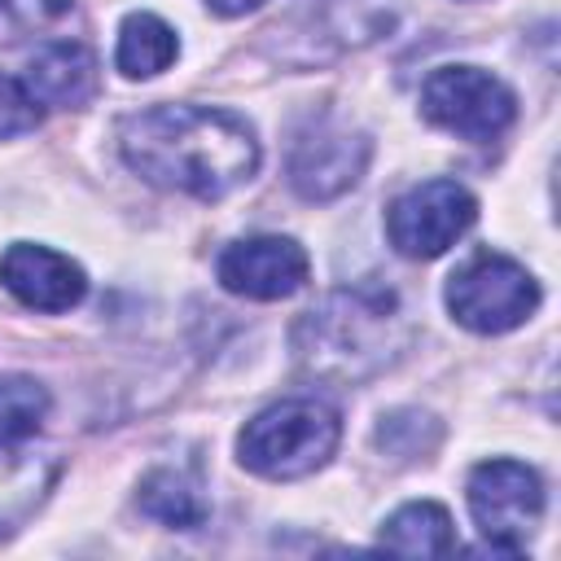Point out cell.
Wrapping results in <instances>:
<instances>
[{
    "mask_svg": "<svg viewBox=\"0 0 561 561\" xmlns=\"http://www.w3.org/2000/svg\"><path fill=\"white\" fill-rule=\"evenodd\" d=\"M123 162L197 202H219L259 171V140L245 118L215 105H149L118 123Z\"/></svg>",
    "mask_w": 561,
    "mask_h": 561,
    "instance_id": "1",
    "label": "cell"
},
{
    "mask_svg": "<svg viewBox=\"0 0 561 561\" xmlns=\"http://www.w3.org/2000/svg\"><path fill=\"white\" fill-rule=\"evenodd\" d=\"M394 294L390 289H333L320 307H311L298 324V355L311 373L324 377H368L390 359L394 329Z\"/></svg>",
    "mask_w": 561,
    "mask_h": 561,
    "instance_id": "2",
    "label": "cell"
},
{
    "mask_svg": "<svg viewBox=\"0 0 561 561\" xmlns=\"http://www.w3.org/2000/svg\"><path fill=\"white\" fill-rule=\"evenodd\" d=\"M342 438V421L320 399H280L263 408L237 438V456L259 478H302L316 473Z\"/></svg>",
    "mask_w": 561,
    "mask_h": 561,
    "instance_id": "3",
    "label": "cell"
},
{
    "mask_svg": "<svg viewBox=\"0 0 561 561\" xmlns=\"http://www.w3.org/2000/svg\"><path fill=\"white\" fill-rule=\"evenodd\" d=\"M447 307L456 324L473 333H508L522 320H530V311L539 307V285L517 259L478 250L465 267L451 272Z\"/></svg>",
    "mask_w": 561,
    "mask_h": 561,
    "instance_id": "4",
    "label": "cell"
},
{
    "mask_svg": "<svg viewBox=\"0 0 561 561\" xmlns=\"http://www.w3.org/2000/svg\"><path fill=\"white\" fill-rule=\"evenodd\" d=\"M421 114L465 140H495L517 118L513 88L478 66H438L421 88Z\"/></svg>",
    "mask_w": 561,
    "mask_h": 561,
    "instance_id": "5",
    "label": "cell"
},
{
    "mask_svg": "<svg viewBox=\"0 0 561 561\" xmlns=\"http://www.w3.org/2000/svg\"><path fill=\"white\" fill-rule=\"evenodd\" d=\"M469 513L500 552H522L543 517V482L522 460H482L469 473Z\"/></svg>",
    "mask_w": 561,
    "mask_h": 561,
    "instance_id": "6",
    "label": "cell"
},
{
    "mask_svg": "<svg viewBox=\"0 0 561 561\" xmlns=\"http://www.w3.org/2000/svg\"><path fill=\"white\" fill-rule=\"evenodd\" d=\"M368 153H373V145L359 127H351L333 114L307 118L289 145V184L307 202H329L364 175Z\"/></svg>",
    "mask_w": 561,
    "mask_h": 561,
    "instance_id": "7",
    "label": "cell"
},
{
    "mask_svg": "<svg viewBox=\"0 0 561 561\" xmlns=\"http://www.w3.org/2000/svg\"><path fill=\"white\" fill-rule=\"evenodd\" d=\"M473 219H478V202L465 184L425 180L390 206L386 232L403 259H438L447 245H456L469 232Z\"/></svg>",
    "mask_w": 561,
    "mask_h": 561,
    "instance_id": "8",
    "label": "cell"
},
{
    "mask_svg": "<svg viewBox=\"0 0 561 561\" xmlns=\"http://www.w3.org/2000/svg\"><path fill=\"white\" fill-rule=\"evenodd\" d=\"M215 272L228 294H241L254 302H276L307 285L311 263H307V250L289 237H245L219 254Z\"/></svg>",
    "mask_w": 561,
    "mask_h": 561,
    "instance_id": "9",
    "label": "cell"
},
{
    "mask_svg": "<svg viewBox=\"0 0 561 561\" xmlns=\"http://www.w3.org/2000/svg\"><path fill=\"white\" fill-rule=\"evenodd\" d=\"M0 285L31 311H70L83 294H88V276L75 259L48 250V245H31L18 241L0 254Z\"/></svg>",
    "mask_w": 561,
    "mask_h": 561,
    "instance_id": "10",
    "label": "cell"
},
{
    "mask_svg": "<svg viewBox=\"0 0 561 561\" xmlns=\"http://www.w3.org/2000/svg\"><path fill=\"white\" fill-rule=\"evenodd\" d=\"M22 83L39 101V110H75V105L96 96L101 75H96V57H92L88 44L57 39V44H44L31 57Z\"/></svg>",
    "mask_w": 561,
    "mask_h": 561,
    "instance_id": "11",
    "label": "cell"
},
{
    "mask_svg": "<svg viewBox=\"0 0 561 561\" xmlns=\"http://www.w3.org/2000/svg\"><path fill=\"white\" fill-rule=\"evenodd\" d=\"M377 543L390 548V552H408V557H447V552H456L451 517L434 500H412L399 513H390Z\"/></svg>",
    "mask_w": 561,
    "mask_h": 561,
    "instance_id": "12",
    "label": "cell"
},
{
    "mask_svg": "<svg viewBox=\"0 0 561 561\" xmlns=\"http://www.w3.org/2000/svg\"><path fill=\"white\" fill-rule=\"evenodd\" d=\"M175 53H180V39H175V31L158 13H131V18H123L114 66L127 79H153V75H162L175 61Z\"/></svg>",
    "mask_w": 561,
    "mask_h": 561,
    "instance_id": "13",
    "label": "cell"
},
{
    "mask_svg": "<svg viewBox=\"0 0 561 561\" xmlns=\"http://www.w3.org/2000/svg\"><path fill=\"white\" fill-rule=\"evenodd\" d=\"M136 504H140L149 517H158V522H167V526H180V530L206 522L202 486H197L188 473H180V469H153V473H145Z\"/></svg>",
    "mask_w": 561,
    "mask_h": 561,
    "instance_id": "14",
    "label": "cell"
},
{
    "mask_svg": "<svg viewBox=\"0 0 561 561\" xmlns=\"http://www.w3.org/2000/svg\"><path fill=\"white\" fill-rule=\"evenodd\" d=\"M48 416V390L35 377L0 373V443H18L35 434Z\"/></svg>",
    "mask_w": 561,
    "mask_h": 561,
    "instance_id": "15",
    "label": "cell"
},
{
    "mask_svg": "<svg viewBox=\"0 0 561 561\" xmlns=\"http://www.w3.org/2000/svg\"><path fill=\"white\" fill-rule=\"evenodd\" d=\"M75 0H0V44L22 39L26 31H39L57 18H66Z\"/></svg>",
    "mask_w": 561,
    "mask_h": 561,
    "instance_id": "16",
    "label": "cell"
},
{
    "mask_svg": "<svg viewBox=\"0 0 561 561\" xmlns=\"http://www.w3.org/2000/svg\"><path fill=\"white\" fill-rule=\"evenodd\" d=\"M39 114H44V110H39V101L26 92V83L0 75V140L31 131V127L39 123Z\"/></svg>",
    "mask_w": 561,
    "mask_h": 561,
    "instance_id": "17",
    "label": "cell"
},
{
    "mask_svg": "<svg viewBox=\"0 0 561 561\" xmlns=\"http://www.w3.org/2000/svg\"><path fill=\"white\" fill-rule=\"evenodd\" d=\"M215 13H224V18H237V13H250V9H259L263 0H206Z\"/></svg>",
    "mask_w": 561,
    "mask_h": 561,
    "instance_id": "18",
    "label": "cell"
}]
</instances>
